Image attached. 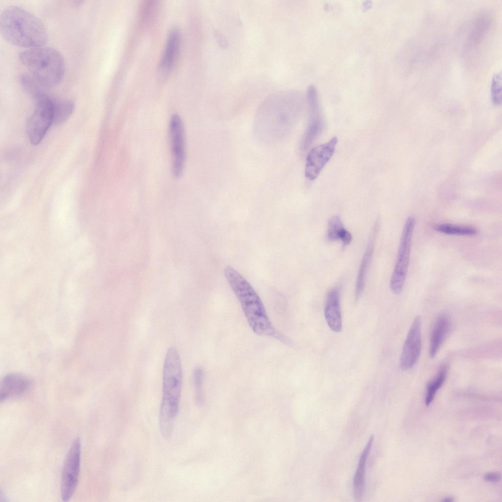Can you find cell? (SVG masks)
Masks as SVG:
<instances>
[{
    "mask_svg": "<svg viewBox=\"0 0 502 502\" xmlns=\"http://www.w3.org/2000/svg\"><path fill=\"white\" fill-rule=\"evenodd\" d=\"M224 273L252 331L258 335L271 337L287 345L291 344L289 339L273 325L262 301L249 282L231 266H226Z\"/></svg>",
    "mask_w": 502,
    "mask_h": 502,
    "instance_id": "obj_1",
    "label": "cell"
},
{
    "mask_svg": "<svg viewBox=\"0 0 502 502\" xmlns=\"http://www.w3.org/2000/svg\"><path fill=\"white\" fill-rule=\"evenodd\" d=\"M182 385V368L176 348L167 351L162 373V397L159 414V426L165 439L172 436L177 415Z\"/></svg>",
    "mask_w": 502,
    "mask_h": 502,
    "instance_id": "obj_2",
    "label": "cell"
},
{
    "mask_svg": "<svg viewBox=\"0 0 502 502\" xmlns=\"http://www.w3.org/2000/svg\"><path fill=\"white\" fill-rule=\"evenodd\" d=\"M0 31L7 42L27 49L45 46L48 39L42 22L17 6H8L3 11L0 18Z\"/></svg>",
    "mask_w": 502,
    "mask_h": 502,
    "instance_id": "obj_3",
    "label": "cell"
},
{
    "mask_svg": "<svg viewBox=\"0 0 502 502\" xmlns=\"http://www.w3.org/2000/svg\"><path fill=\"white\" fill-rule=\"evenodd\" d=\"M21 63L44 87L51 88L63 78L65 64L55 49L45 46L28 49L19 55Z\"/></svg>",
    "mask_w": 502,
    "mask_h": 502,
    "instance_id": "obj_4",
    "label": "cell"
},
{
    "mask_svg": "<svg viewBox=\"0 0 502 502\" xmlns=\"http://www.w3.org/2000/svg\"><path fill=\"white\" fill-rule=\"evenodd\" d=\"M55 97L44 91L37 95L35 101L34 110L28 119L26 129L31 144H39L53 124V111Z\"/></svg>",
    "mask_w": 502,
    "mask_h": 502,
    "instance_id": "obj_5",
    "label": "cell"
},
{
    "mask_svg": "<svg viewBox=\"0 0 502 502\" xmlns=\"http://www.w3.org/2000/svg\"><path fill=\"white\" fill-rule=\"evenodd\" d=\"M415 225V218L409 217L403 226L397 259L390 281V289L395 294H399L402 292L404 284L409 263Z\"/></svg>",
    "mask_w": 502,
    "mask_h": 502,
    "instance_id": "obj_6",
    "label": "cell"
},
{
    "mask_svg": "<svg viewBox=\"0 0 502 502\" xmlns=\"http://www.w3.org/2000/svg\"><path fill=\"white\" fill-rule=\"evenodd\" d=\"M81 440L74 439L66 454L64 462L61 480V497L68 502L72 497L77 487L80 472Z\"/></svg>",
    "mask_w": 502,
    "mask_h": 502,
    "instance_id": "obj_7",
    "label": "cell"
},
{
    "mask_svg": "<svg viewBox=\"0 0 502 502\" xmlns=\"http://www.w3.org/2000/svg\"><path fill=\"white\" fill-rule=\"evenodd\" d=\"M172 172L176 178L182 175L185 162V138L184 126L177 114L172 115L169 125Z\"/></svg>",
    "mask_w": 502,
    "mask_h": 502,
    "instance_id": "obj_8",
    "label": "cell"
},
{
    "mask_svg": "<svg viewBox=\"0 0 502 502\" xmlns=\"http://www.w3.org/2000/svg\"><path fill=\"white\" fill-rule=\"evenodd\" d=\"M421 326V317H415L407 333L400 356V366L403 371L412 368L420 356L422 348Z\"/></svg>",
    "mask_w": 502,
    "mask_h": 502,
    "instance_id": "obj_9",
    "label": "cell"
},
{
    "mask_svg": "<svg viewBox=\"0 0 502 502\" xmlns=\"http://www.w3.org/2000/svg\"><path fill=\"white\" fill-rule=\"evenodd\" d=\"M338 142L334 136L328 142L317 146L308 153L306 160L305 176L311 180L316 178L333 155Z\"/></svg>",
    "mask_w": 502,
    "mask_h": 502,
    "instance_id": "obj_10",
    "label": "cell"
},
{
    "mask_svg": "<svg viewBox=\"0 0 502 502\" xmlns=\"http://www.w3.org/2000/svg\"><path fill=\"white\" fill-rule=\"evenodd\" d=\"M30 386V380L22 375L10 374L6 375L0 384V402L23 395L29 390Z\"/></svg>",
    "mask_w": 502,
    "mask_h": 502,
    "instance_id": "obj_11",
    "label": "cell"
},
{
    "mask_svg": "<svg viewBox=\"0 0 502 502\" xmlns=\"http://www.w3.org/2000/svg\"><path fill=\"white\" fill-rule=\"evenodd\" d=\"M325 317L329 328L334 332H341L342 329L340 293L335 287L328 292L324 309Z\"/></svg>",
    "mask_w": 502,
    "mask_h": 502,
    "instance_id": "obj_12",
    "label": "cell"
},
{
    "mask_svg": "<svg viewBox=\"0 0 502 502\" xmlns=\"http://www.w3.org/2000/svg\"><path fill=\"white\" fill-rule=\"evenodd\" d=\"M180 43V31L173 28L169 34L159 64V71L162 75L168 74L177 58Z\"/></svg>",
    "mask_w": 502,
    "mask_h": 502,
    "instance_id": "obj_13",
    "label": "cell"
},
{
    "mask_svg": "<svg viewBox=\"0 0 502 502\" xmlns=\"http://www.w3.org/2000/svg\"><path fill=\"white\" fill-rule=\"evenodd\" d=\"M378 224L374 225L359 266L355 285L354 298L357 300L364 290L366 278L374 251Z\"/></svg>",
    "mask_w": 502,
    "mask_h": 502,
    "instance_id": "obj_14",
    "label": "cell"
},
{
    "mask_svg": "<svg viewBox=\"0 0 502 502\" xmlns=\"http://www.w3.org/2000/svg\"><path fill=\"white\" fill-rule=\"evenodd\" d=\"M450 327V321L445 315L438 317L433 326L429 340V353L431 358L435 356L445 340Z\"/></svg>",
    "mask_w": 502,
    "mask_h": 502,
    "instance_id": "obj_15",
    "label": "cell"
},
{
    "mask_svg": "<svg viewBox=\"0 0 502 502\" xmlns=\"http://www.w3.org/2000/svg\"><path fill=\"white\" fill-rule=\"evenodd\" d=\"M374 437L372 435L359 458L357 468L353 481V491L354 499L359 501L363 494L365 486V473L366 462L373 444Z\"/></svg>",
    "mask_w": 502,
    "mask_h": 502,
    "instance_id": "obj_16",
    "label": "cell"
},
{
    "mask_svg": "<svg viewBox=\"0 0 502 502\" xmlns=\"http://www.w3.org/2000/svg\"><path fill=\"white\" fill-rule=\"evenodd\" d=\"M326 238L330 241L340 240L344 245L349 244L352 240L351 234L345 228L341 219L337 216H334L328 220Z\"/></svg>",
    "mask_w": 502,
    "mask_h": 502,
    "instance_id": "obj_17",
    "label": "cell"
},
{
    "mask_svg": "<svg viewBox=\"0 0 502 502\" xmlns=\"http://www.w3.org/2000/svg\"><path fill=\"white\" fill-rule=\"evenodd\" d=\"M323 128V122L320 112L310 113V119L303 135L301 147L306 149L314 141Z\"/></svg>",
    "mask_w": 502,
    "mask_h": 502,
    "instance_id": "obj_18",
    "label": "cell"
},
{
    "mask_svg": "<svg viewBox=\"0 0 502 502\" xmlns=\"http://www.w3.org/2000/svg\"><path fill=\"white\" fill-rule=\"evenodd\" d=\"M74 103L70 100L55 98L53 105V124L59 125L70 117L74 110Z\"/></svg>",
    "mask_w": 502,
    "mask_h": 502,
    "instance_id": "obj_19",
    "label": "cell"
},
{
    "mask_svg": "<svg viewBox=\"0 0 502 502\" xmlns=\"http://www.w3.org/2000/svg\"><path fill=\"white\" fill-rule=\"evenodd\" d=\"M448 366L446 364H442L438 371L436 376L427 385L425 398L426 405H429L432 402L437 391L444 384L447 375Z\"/></svg>",
    "mask_w": 502,
    "mask_h": 502,
    "instance_id": "obj_20",
    "label": "cell"
},
{
    "mask_svg": "<svg viewBox=\"0 0 502 502\" xmlns=\"http://www.w3.org/2000/svg\"><path fill=\"white\" fill-rule=\"evenodd\" d=\"M434 228L438 232L448 235L473 236L477 234V229L473 226L449 224L436 225Z\"/></svg>",
    "mask_w": 502,
    "mask_h": 502,
    "instance_id": "obj_21",
    "label": "cell"
},
{
    "mask_svg": "<svg viewBox=\"0 0 502 502\" xmlns=\"http://www.w3.org/2000/svg\"><path fill=\"white\" fill-rule=\"evenodd\" d=\"M20 79L24 90L32 98L44 91L43 86L30 74H23Z\"/></svg>",
    "mask_w": 502,
    "mask_h": 502,
    "instance_id": "obj_22",
    "label": "cell"
},
{
    "mask_svg": "<svg viewBox=\"0 0 502 502\" xmlns=\"http://www.w3.org/2000/svg\"><path fill=\"white\" fill-rule=\"evenodd\" d=\"M204 373L200 367L196 368L193 373V382L195 387V400L197 404L200 405L203 401V383Z\"/></svg>",
    "mask_w": 502,
    "mask_h": 502,
    "instance_id": "obj_23",
    "label": "cell"
},
{
    "mask_svg": "<svg viewBox=\"0 0 502 502\" xmlns=\"http://www.w3.org/2000/svg\"><path fill=\"white\" fill-rule=\"evenodd\" d=\"M491 99L493 103L499 105L502 102V74L494 75L491 83Z\"/></svg>",
    "mask_w": 502,
    "mask_h": 502,
    "instance_id": "obj_24",
    "label": "cell"
},
{
    "mask_svg": "<svg viewBox=\"0 0 502 502\" xmlns=\"http://www.w3.org/2000/svg\"><path fill=\"white\" fill-rule=\"evenodd\" d=\"M484 478L488 481L498 482L501 479V475L496 473H489L484 475Z\"/></svg>",
    "mask_w": 502,
    "mask_h": 502,
    "instance_id": "obj_25",
    "label": "cell"
},
{
    "mask_svg": "<svg viewBox=\"0 0 502 502\" xmlns=\"http://www.w3.org/2000/svg\"><path fill=\"white\" fill-rule=\"evenodd\" d=\"M453 501V498L452 497H448L444 498V499H443L442 500V502H452Z\"/></svg>",
    "mask_w": 502,
    "mask_h": 502,
    "instance_id": "obj_26",
    "label": "cell"
}]
</instances>
